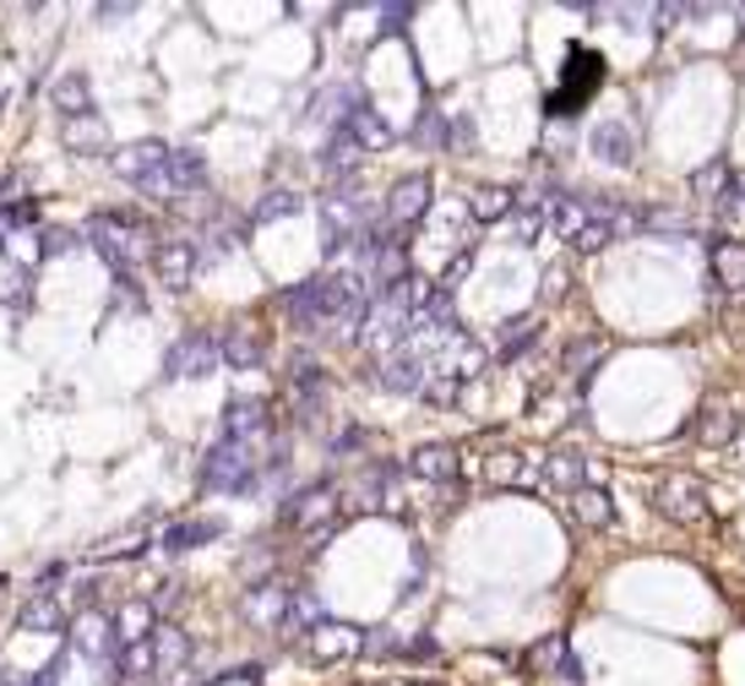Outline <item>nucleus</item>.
I'll return each mask as SVG.
<instances>
[{"label":"nucleus","mask_w":745,"mask_h":686,"mask_svg":"<svg viewBox=\"0 0 745 686\" xmlns=\"http://www.w3.org/2000/svg\"><path fill=\"white\" fill-rule=\"evenodd\" d=\"M414 686H441V682H414Z\"/></svg>","instance_id":"obj_48"},{"label":"nucleus","mask_w":745,"mask_h":686,"mask_svg":"<svg viewBox=\"0 0 745 686\" xmlns=\"http://www.w3.org/2000/svg\"><path fill=\"white\" fill-rule=\"evenodd\" d=\"M539 485L556 491V496H577L588 485V458L582 452H550L545 469H539Z\"/></svg>","instance_id":"obj_17"},{"label":"nucleus","mask_w":745,"mask_h":686,"mask_svg":"<svg viewBox=\"0 0 745 686\" xmlns=\"http://www.w3.org/2000/svg\"><path fill=\"white\" fill-rule=\"evenodd\" d=\"M196 267H201V246H196L190 235H164V240L153 246V273H158V284H169V289H190Z\"/></svg>","instance_id":"obj_5"},{"label":"nucleus","mask_w":745,"mask_h":686,"mask_svg":"<svg viewBox=\"0 0 745 686\" xmlns=\"http://www.w3.org/2000/svg\"><path fill=\"white\" fill-rule=\"evenodd\" d=\"M240 246H246V224L229 218V213H218L213 218V250H240Z\"/></svg>","instance_id":"obj_40"},{"label":"nucleus","mask_w":745,"mask_h":686,"mask_svg":"<svg viewBox=\"0 0 745 686\" xmlns=\"http://www.w3.org/2000/svg\"><path fill=\"white\" fill-rule=\"evenodd\" d=\"M691 437L702 441V447H730V441L741 437V409H735V403H724V398L702 403V409H696V420H691Z\"/></svg>","instance_id":"obj_11"},{"label":"nucleus","mask_w":745,"mask_h":686,"mask_svg":"<svg viewBox=\"0 0 745 686\" xmlns=\"http://www.w3.org/2000/svg\"><path fill=\"white\" fill-rule=\"evenodd\" d=\"M610 355V338L604 332H582V338H571L566 344V355H560V371L577 376V381H588V376L599 371V360Z\"/></svg>","instance_id":"obj_19"},{"label":"nucleus","mask_w":745,"mask_h":686,"mask_svg":"<svg viewBox=\"0 0 745 686\" xmlns=\"http://www.w3.org/2000/svg\"><path fill=\"white\" fill-rule=\"evenodd\" d=\"M164 170H169V147H164V142H131V147L115 153V175L131 181L136 191L147 186L153 175H164Z\"/></svg>","instance_id":"obj_9"},{"label":"nucleus","mask_w":745,"mask_h":686,"mask_svg":"<svg viewBox=\"0 0 745 686\" xmlns=\"http://www.w3.org/2000/svg\"><path fill=\"white\" fill-rule=\"evenodd\" d=\"M76 240H82L76 229H44V235H39V250H44V256H65V250H76Z\"/></svg>","instance_id":"obj_42"},{"label":"nucleus","mask_w":745,"mask_h":686,"mask_svg":"<svg viewBox=\"0 0 745 686\" xmlns=\"http://www.w3.org/2000/svg\"><path fill=\"white\" fill-rule=\"evenodd\" d=\"M218 355L229 360V371H256L267 360V338H261V327L235 321L229 332H218Z\"/></svg>","instance_id":"obj_13"},{"label":"nucleus","mask_w":745,"mask_h":686,"mask_svg":"<svg viewBox=\"0 0 745 686\" xmlns=\"http://www.w3.org/2000/svg\"><path fill=\"white\" fill-rule=\"evenodd\" d=\"M246 616L250 622H261V626L289 632V622H294V588H283V583H261V588H250Z\"/></svg>","instance_id":"obj_14"},{"label":"nucleus","mask_w":745,"mask_h":686,"mask_svg":"<svg viewBox=\"0 0 745 686\" xmlns=\"http://www.w3.org/2000/svg\"><path fill=\"white\" fill-rule=\"evenodd\" d=\"M653 506H659L670 523L696 529V523H707V485H702L696 474H659V480H653Z\"/></svg>","instance_id":"obj_4"},{"label":"nucleus","mask_w":745,"mask_h":686,"mask_svg":"<svg viewBox=\"0 0 745 686\" xmlns=\"http://www.w3.org/2000/svg\"><path fill=\"white\" fill-rule=\"evenodd\" d=\"M17 626H22V632H65L71 616H65V605L55 594H33V600L17 611Z\"/></svg>","instance_id":"obj_26"},{"label":"nucleus","mask_w":745,"mask_h":686,"mask_svg":"<svg viewBox=\"0 0 745 686\" xmlns=\"http://www.w3.org/2000/svg\"><path fill=\"white\" fill-rule=\"evenodd\" d=\"M99 22H115V17H131V6H93Z\"/></svg>","instance_id":"obj_46"},{"label":"nucleus","mask_w":745,"mask_h":686,"mask_svg":"<svg viewBox=\"0 0 745 686\" xmlns=\"http://www.w3.org/2000/svg\"><path fill=\"white\" fill-rule=\"evenodd\" d=\"M147 643H153L158 670H175V665H186V659H190V637L180 632V626H169V622H158V632H153Z\"/></svg>","instance_id":"obj_31"},{"label":"nucleus","mask_w":745,"mask_h":686,"mask_svg":"<svg viewBox=\"0 0 745 686\" xmlns=\"http://www.w3.org/2000/svg\"><path fill=\"white\" fill-rule=\"evenodd\" d=\"M360 643H365V632H354V626H315L311 637H306V654H311L315 665H338V659H360Z\"/></svg>","instance_id":"obj_12"},{"label":"nucleus","mask_w":745,"mask_h":686,"mask_svg":"<svg viewBox=\"0 0 745 686\" xmlns=\"http://www.w3.org/2000/svg\"><path fill=\"white\" fill-rule=\"evenodd\" d=\"M256 474H261L256 441H235V437H224L207 452V463H201V485L218 491V496H246L256 485Z\"/></svg>","instance_id":"obj_2"},{"label":"nucleus","mask_w":745,"mask_h":686,"mask_svg":"<svg viewBox=\"0 0 745 686\" xmlns=\"http://www.w3.org/2000/svg\"><path fill=\"white\" fill-rule=\"evenodd\" d=\"M17 186H22V181H17V175H11V181H0V207H6V202H11V196H17Z\"/></svg>","instance_id":"obj_47"},{"label":"nucleus","mask_w":745,"mask_h":686,"mask_svg":"<svg viewBox=\"0 0 745 686\" xmlns=\"http://www.w3.org/2000/svg\"><path fill=\"white\" fill-rule=\"evenodd\" d=\"M354 164H360V142H354L349 131H338V136L321 147V175H327V181H343Z\"/></svg>","instance_id":"obj_33"},{"label":"nucleus","mask_w":745,"mask_h":686,"mask_svg":"<svg viewBox=\"0 0 745 686\" xmlns=\"http://www.w3.org/2000/svg\"><path fill=\"white\" fill-rule=\"evenodd\" d=\"M571 518H577L582 529L604 534V529H615V501H610L604 485H582V491L571 496Z\"/></svg>","instance_id":"obj_21"},{"label":"nucleus","mask_w":745,"mask_h":686,"mask_svg":"<svg viewBox=\"0 0 745 686\" xmlns=\"http://www.w3.org/2000/svg\"><path fill=\"white\" fill-rule=\"evenodd\" d=\"M365 447H371V431H360V426H354V431H343V437H338V458H349V452H365Z\"/></svg>","instance_id":"obj_43"},{"label":"nucleus","mask_w":745,"mask_h":686,"mask_svg":"<svg viewBox=\"0 0 745 686\" xmlns=\"http://www.w3.org/2000/svg\"><path fill=\"white\" fill-rule=\"evenodd\" d=\"M147 545V534H136V529H125V534H115V540H104V545H93V556L99 562H121V556H136Z\"/></svg>","instance_id":"obj_39"},{"label":"nucleus","mask_w":745,"mask_h":686,"mask_svg":"<svg viewBox=\"0 0 745 686\" xmlns=\"http://www.w3.org/2000/svg\"><path fill=\"white\" fill-rule=\"evenodd\" d=\"M82 240L99 250L115 273H131V262L142 256V240H147V224L136 218V213H93L87 218V229H82Z\"/></svg>","instance_id":"obj_1"},{"label":"nucleus","mask_w":745,"mask_h":686,"mask_svg":"<svg viewBox=\"0 0 745 686\" xmlns=\"http://www.w3.org/2000/svg\"><path fill=\"white\" fill-rule=\"evenodd\" d=\"M218 366H224V355H218V332H186V338L169 349L164 376H169V381H180V376H213Z\"/></svg>","instance_id":"obj_6"},{"label":"nucleus","mask_w":745,"mask_h":686,"mask_svg":"<svg viewBox=\"0 0 745 686\" xmlns=\"http://www.w3.org/2000/svg\"><path fill=\"white\" fill-rule=\"evenodd\" d=\"M522 469H528V458L511 452V447H500V452L485 458V480H490V485H522Z\"/></svg>","instance_id":"obj_36"},{"label":"nucleus","mask_w":745,"mask_h":686,"mask_svg":"<svg viewBox=\"0 0 745 686\" xmlns=\"http://www.w3.org/2000/svg\"><path fill=\"white\" fill-rule=\"evenodd\" d=\"M397 480H392V469H371L360 485H354V506L360 512H397Z\"/></svg>","instance_id":"obj_25"},{"label":"nucleus","mask_w":745,"mask_h":686,"mask_svg":"<svg viewBox=\"0 0 745 686\" xmlns=\"http://www.w3.org/2000/svg\"><path fill=\"white\" fill-rule=\"evenodd\" d=\"M267 426H272V403L267 398H235L224 409V437H235V441H261Z\"/></svg>","instance_id":"obj_15"},{"label":"nucleus","mask_w":745,"mask_h":686,"mask_svg":"<svg viewBox=\"0 0 745 686\" xmlns=\"http://www.w3.org/2000/svg\"><path fill=\"white\" fill-rule=\"evenodd\" d=\"M468 213L479 218V224H500V218H511L517 213V196L506 186H479L468 196Z\"/></svg>","instance_id":"obj_32"},{"label":"nucleus","mask_w":745,"mask_h":686,"mask_svg":"<svg viewBox=\"0 0 745 686\" xmlns=\"http://www.w3.org/2000/svg\"><path fill=\"white\" fill-rule=\"evenodd\" d=\"M338 512H343V501H338V485L332 480H321V485H306V491H294V496L283 501V523L289 529H300L306 540H327V534H338Z\"/></svg>","instance_id":"obj_3"},{"label":"nucleus","mask_w":745,"mask_h":686,"mask_svg":"<svg viewBox=\"0 0 745 686\" xmlns=\"http://www.w3.org/2000/svg\"><path fill=\"white\" fill-rule=\"evenodd\" d=\"M76 648L82 654H93V659H121V637H115V622H104V616H82L76 622Z\"/></svg>","instance_id":"obj_28"},{"label":"nucleus","mask_w":745,"mask_h":686,"mask_svg":"<svg viewBox=\"0 0 745 686\" xmlns=\"http://www.w3.org/2000/svg\"><path fill=\"white\" fill-rule=\"evenodd\" d=\"M528 670H534V676H560V682H582V659L571 654L566 632H550L545 643L528 648Z\"/></svg>","instance_id":"obj_10"},{"label":"nucleus","mask_w":745,"mask_h":686,"mask_svg":"<svg viewBox=\"0 0 745 686\" xmlns=\"http://www.w3.org/2000/svg\"><path fill=\"white\" fill-rule=\"evenodd\" d=\"M408 474L425 480V485H452V480H457V447H452V441H425V447H414Z\"/></svg>","instance_id":"obj_16"},{"label":"nucleus","mask_w":745,"mask_h":686,"mask_svg":"<svg viewBox=\"0 0 745 686\" xmlns=\"http://www.w3.org/2000/svg\"><path fill=\"white\" fill-rule=\"evenodd\" d=\"M534 338H539V316H511V321L500 327V360L522 355V349H528Z\"/></svg>","instance_id":"obj_37"},{"label":"nucleus","mask_w":745,"mask_h":686,"mask_svg":"<svg viewBox=\"0 0 745 686\" xmlns=\"http://www.w3.org/2000/svg\"><path fill=\"white\" fill-rule=\"evenodd\" d=\"M311 110L321 115V121H349V115L360 110V93H354V88H321Z\"/></svg>","instance_id":"obj_35"},{"label":"nucleus","mask_w":745,"mask_h":686,"mask_svg":"<svg viewBox=\"0 0 745 686\" xmlns=\"http://www.w3.org/2000/svg\"><path fill=\"white\" fill-rule=\"evenodd\" d=\"M169 181H175L180 196L207 186V158H201V147H169Z\"/></svg>","instance_id":"obj_30"},{"label":"nucleus","mask_w":745,"mask_h":686,"mask_svg":"<svg viewBox=\"0 0 745 686\" xmlns=\"http://www.w3.org/2000/svg\"><path fill=\"white\" fill-rule=\"evenodd\" d=\"M386 392H403V398H414V392H425V381H431V355L425 349H397V355H386L381 360V376H375Z\"/></svg>","instance_id":"obj_7"},{"label":"nucleus","mask_w":745,"mask_h":686,"mask_svg":"<svg viewBox=\"0 0 745 686\" xmlns=\"http://www.w3.org/2000/svg\"><path fill=\"white\" fill-rule=\"evenodd\" d=\"M50 104L61 110V121H82V115H93V93H87V76H82V71H65V76H55V88H50Z\"/></svg>","instance_id":"obj_22"},{"label":"nucleus","mask_w":745,"mask_h":686,"mask_svg":"<svg viewBox=\"0 0 745 686\" xmlns=\"http://www.w3.org/2000/svg\"><path fill=\"white\" fill-rule=\"evenodd\" d=\"M294 213H306V196L300 191H267L256 202V224H278V218H294Z\"/></svg>","instance_id":"obj_34"},{"label":"nucleus","mask_w":745,"mask_h":686,"mask_svg":"<svg viewBox=\"0 0 745 686\" xmlns=\"http://www.w3.org/2000/svg\"><path fill=\"white\" fill-rule=\"evenodd\" d=\"M408 17H414V6H386V22H381V33H397Z\"/></svg>","instance_id":"obj_45"},{"label":"nucleus","mask_w":745,"mask_h":686,"mask_svg":"<svg viewBox=\"0 0 745 686\" xmlns=\"http://www.w3.org/2000/svg\"><path fill=\"white\" fill-rule=\"evenodd\" d=\"M425 207H431V175H403V181H392V191H386V224L392 229H403V224H414V218H425Z\"/></svg>","instance_id":"obj_8"},{"label":"nucleus","mask_w":745,"mask_h":686,"mask_svg":"<svg viewBox=\"0 0 745 686\" xmlns=\"http://www.w3.org/2000/svg\"><path fill=\"white\" fill-rule=\"evenodd\" d=\"M588 147H593V158L625 170V164L637 158V131H631L625 121H599L593 125V136H588Z\"/></svg>","instance_id":"obj_18"},{"label":"nucleus","mask_w":745,"mask_h":686,"mask_svg":"<svg viewBox=\"0 0 745 686\" xmlns=\"http://www.w3.org/2000/svg\"><path fill=\"white\" fill-rule=\"evenodd\" d=\"M153 632H158V611H153V600H131V605L115 611V637H121V648L147 643Z\"/></svg>","instance_id":"obj_24"},{"label":"nucleus","mask_w":745,"mask_h":686,"mask_svg":"<svg viewBox=\"0 0 745 686\" xmlns=\"http://www.w3.org/2000/svg\"><path fill=\"white\" fill-rule=\"evenodd\" d=\"M338 131H349V136L360 142V153H381V147H392V125L381 121L375 110H365V104H360L349 121L338 125Z\"/></svg>","instance_id":"obj_27"},{"label":"nucleus","mask_w":745,"mask_h":686,"mask_svg":"<svg viewBox=\"0 0 745 686\" xmlns=\"http://www.w3.org/2000/svg\"><path fill=\"white\" fill-rule=\"evenodd\" d=\"M121 676L125 682H147L153 670H158V659H153V643H131V648H121Z\"/></svg>","instance_id":"obj_38"},{"label":"nucleus","mask_w":745,"mask_h":686,"mask_svg":"<svg viewBox=\"0 0 745 686\" xmlns=\"http://www.w3.org/2000/svg\"><path fill=\"white\" fill-rule=\"evenodd\" d=\"M730 181H735L730 164H707V170L691 175V191H696V196H713V191H730Z\"/></svg>","instance_id":"obj_41"},{"label":"nucleus","mask_w":745,"mask_h":686,"mask_svg":"<svg viewBox=\"0 0 745 686\" xmlns=\"http://www.w3.org/2000/svg\"><path fill=\"white\" fill-rule=\"evenodd\" d=\"M61 142H65V153L99 158V153H110V125L99 121V115H82V121H61Z\"/></svg>","instance_id":"obj_20"},{"label":"nucleus","mask_w":745,"mask_h":686,"mask_svg":"<svg viewBox=\"0 0 745 686\" xmlns=\"http://www.w3.org/2000/svg\"><path fill=\"white\" fill-rule=\"evenodd\" d=\"M707 262H713V278H718V289H730V295H745V246H741V240H713Z\"/></svg>","instance_id":"obj_23"},{"label":"nucleus","mask_w":745,"mask_h":686,"mask_svg":"<svg viewBox=\"0 0 745 686\" xmlns=\"http://www.w3.org/2000/svg\"><path fill=\"white\" fill-rule=\"evenodd\" d=\"M403 659H435V637H414V643H403Z\"/></svg>","instance_id":"obj_44"},{"label":"nucleus","mask_w":745,"mask_h":686,"mask_svg":"<svg viewBox=\"0 0 745 686\" xmlns=\"http://www.w3.org/2000/svg\"><path fill=\"white\" fill-rule=\"evenodd\" d=\"M218 534H224L218 518H186V523H169L164 529V551H196V545H207Z\"/></svg>","instance_id":"obj_29"}]
</instances>
